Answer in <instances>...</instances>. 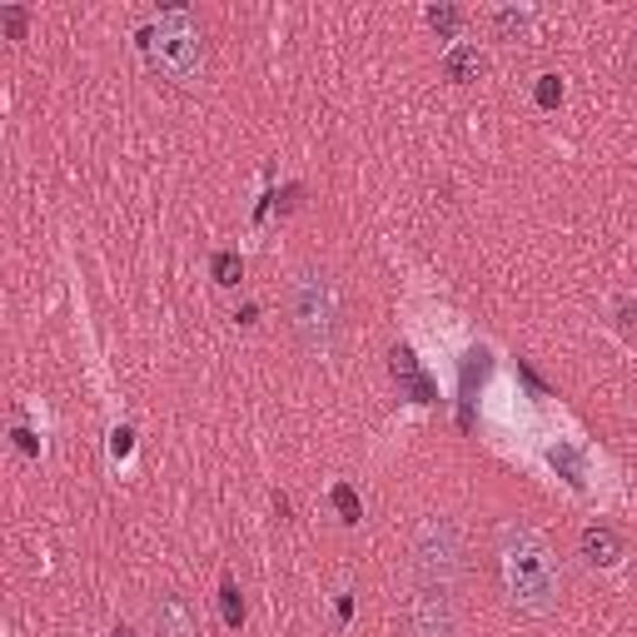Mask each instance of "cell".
Here are the masks:
<instances>
[{"label": "cell", "instance_id": "1", "mask_svg": "<svg viewBox=\"0 0 637 637\" xmlns=\"http://www.w3.org/2000/svg\"><path fill=\"white\" fill-rule=\"evenodd\" d=\"M498 573H503V592L508 602L528 617H548L558 613L563 602V578H558V563H553V548L528 528V523L508 519L498 523Z\"/></svg>", "mask_w": 637, "mask_h": 637}, {"label": "cell", "instance_id": "2", "mask_svg": "<svg viewBox=\"0 0 637 637\" xmlns=\"http://www.w3.org/2000/svg\"><path fill=\"white\" fill-rule=\"evenodd\" d=\"M284 324L304 354H329L344 334V284L324 264H299L284 279Z\"/></svg>", "mask_w": 637, "mask_h": 637}, {"label": "cell", "instance_id": "3", "mask_svg": "<svg viewBox=\"0 0 637 637\" xmlns=\"http://www.w3.org/2000/svg\"><path fill=\"white\" fill-rule=\"evenodd\" d=\"M140 50L150 60V71L165 75V80L175 85L204 80V30L189 11H165L154 25H145Z\"/></svg>", "mask_w": 637, "mask_h": 637}, {"label": "cell", "instance_id": "4", "mask_svg": "<svg viewBox=\"0 0 637 637\" xmlns=\"http://www.w3.org/2000/svg\"><path fill=\"white\" fill-rule=\"evenodd\" d=\"M413 578L419 588L434 592H459L469 578V544H463V528L453 519H424L413 533Z\"/></svg>", "mask_w": 637, "mask_h": 637}, {"label": "cell", "instance_id": "5", "mask_svg": "<svg viewBox=\"0 0 637 637\" xmlns=\"http://www.w3.org/2000/svg\"><path fill=\"white\" fill-rule=\"evenodd\" d=\"M409 637H459V617H453V592L419 588L409 598Z\"/></svg>", "mask_w": 637, "mask_h": 637}, {"label": "cell", "instance_id": "6", "mask_svg": "<svg viewBox=\"0 0 637 637\" xmlns=\"http://www.w3.org/2000/svg\"><path fill=\"white\" fill-rule=\"evenodd\" d=\"M389 374H394V384H399L413 403H434L438 399L434 378L424 374V364H419V354H413L409 344H394V349H389Z\"/></svg>", "mask_w": 637, "mask_h": 637}, {"label": "cell", "instance_id": "7", "mask_svg": "<svg viewBox=\"0 0 637 637\" xmlns=\"http://www.w3.org/2000/svg\"><path fill=\"white\" fill-rule=\"evenodd\" d=\"M154 637H204L200 617H195V608H189V598L165 592V598L154 602Z\"/></svg>", "mask_w": 637, "mask_h": 637}, {"label": "cell", "instance_id": "8", "mask_svg": "<svg viewBox=\"0 0 637 637\" xmlns=\"http://www.w3.org/2000/svg\"><path fill=\"white\" fill-rule=\"evenodd\" d=\"M578 548H583V558H588L592 567H617L627 558V538L617 528H608V523H588L583 538H578Z\"/></svg>", "mask_w": 637, "mask_h": 637}, {"label": "cell", "instance_id": "9", "mask_svg": "<svg viewBox=\"0 0 637 637\" xmlns=\"http://www.w3.org/2000/svg\"><path fill=\"white\" fill-rule=\"evenodd\" d=\"M488 71V55L478 46H469V40H459V46H449V55H444V80L453 85H469L478 80V75Z\"/></svg>", "mask_w": 637, "mask_h": 637}, {"label": "cell", "instance_id": "10", "mask_svg": "<svg viewBox=\"0 0 637 637\" xmlns=\"http://www.w3.org/2000/svg\"><path fill=\"white\" fill-rule=\"evenodd\" d=\"M488 25H494L503 40H523L528 36V25H533V11H513V5H503V11L488 15Z\"/></svg>", "mask_w": 637, "mask_h": 637}, {"label": "cell", "instance_id": "11", "mask_svg": "<svg viewBox=\"0 0 637 637\" xmlns=\"http://www.w3.org/2000/svg\"><path fill=\"white\" fill-rule=\"evenodd\" d=\"M488 374V349H469L463 354V419H469V403H473V384Z\"/></svg>", "mask_w": 637, "mask_h": 637}, {"label": "cell", "instance_id": "12", "mask_svg": "<svg viewBox=\"0 0 637 637\" xmlns=\"http://www.w3.org/2000/svg\"><path fill=\"white\" fill-rule=\"evenodd\" d=\"M210 274H214V284H225V289H235L239 279H245V260H239L235 249H220L210 260Z\"/></svg>", "mask_w": 637, "mask_h": 637}, {"label": "cell", "instance_id": "13", "mask_svg": "<svg viewBox=\"0 0 637 637\" xmlns=\"http://www.w3.org/2000/svg\"><path fill=\"white\" fill-rule=\"evenodd\" d=\"M220 613H225V627H245V598H239L235 578H220Z\"/></svg>", "mask_w": 637, "mask_h": 637}, {"label": "cell", "instance_id": "14", "mask_svg": "<svg viewBox=\"0 0 637 637\" xmlns=\"http://www.w3.org/2000/svg\"><path fill=\"white\" fill-rule=\"evenodd\" d=\"M424 21L434 25L444 40H453V36H459V25H463V11H459V5H428Z\"/></svg>", "mask_w": 637, "mask_h": 637}, {"label": "cell", "instance_id": "15", "mask_svg": "<svg viewBox=\"0 0 637 637\" xmlns=\"http://www.w3.org/2000/svg\"><path fill=\"white\" fill-rule=\"evenodd\" d=\"M329 503H334V513H339L344 523H359V519H364V503H359V494L349 484H334L329 488Z\"/></svg>", "mask_w": 637, "mask_h": 637}, {"label": "cell", "instance_id": "16", "mask_svg": "<svg viewBox=\"0 0 637 637\" xmlns=\"http://www.w3.org/2000/svg\"><path fill=\"white\" fill-rule=\"evenodd\" d=\"M533 100H538L544 110H558V105H563V80H558V75H538V85H533Z\"/></svg>", "mask_w": 637, "mask_h": 637}, {"label": "cell", "instance_id": "17", "mask_svg": "<svg viewBox=\"0 0 637 637\" xmlns=\"http://www.w3.org/2000/svg\"><path fill=\"white\" fill-rule=\"evenodd\" d=\"M613 318H617V329H623V339H633L637 344V299H617L613 304Z\"/></svg>", "mask_w": 637, "mask_h": 637}, {"label": "cell", "instance_id": "18", "mask_svg": "<svg viewBox=\"0 0 637 637\" xmlns=\"http://www.w3.org/2000/svg\"><path fill=\"white\" fill-rule=\"evenodd\" d=\"M0 21H5V36L11 40H25V30H30V11H25V5H5Z\"/></svg>", "mask_w": 637, "mask_h": 637}, {"label": "cell", "instance_id": "19", "mask_svg": "<svg viewBox=\"0 0 637 637\" xmlns=\"http://www.w3.org/2000/svg\"><path fill=\"white\" fill-rule=\"evenodd\" d=\"M548 463H553V469L563 463V469H567V478H573V488H583V459H578V453H567V449H548Z\"/></svg>", "mask_w": 637, "mask_h": 637}, {"label": "cell", "instance_id": "20", "mask_svg": "<svg viewBox=\"0 0 637 637\" xmlns=\"http://www.w3.org/2000/svg\"><path fill=\"white\" fill-rule=\"evenodd\" d=\"M274 204H279V214H295L304 204V185H284V195H274Z\"/></svg>", "mask_w": 637, "mask_h": 637}, {"label": "cell", "instance_id": "21", "mask_svg": "<svg viewBox=\"0 0 637 637\" xmlns=\"http://www.w3.org/2000/svg\"><path fill=\"white\" fill-rule=\"evenodd\" d=\"M130 449H135V428H115V434H110V453H115V459H130Z\"/></svg>", "mask_w": 637, "mask_h": 637}, {"label": "cell", "instance_id": "22", "mask_svg": "<svg viewBox=\"0 0 637 637\" xmlns=\"http://www.w3.org/2000/svg\"><path fill=\"white\" fill-rule=\"evenodd\" d=\"M15 449H21V453H30V459H36V453H40V444H36V434H30V428H15Z\"/></svg>", "mask_w": 637, "mask_h": 637}, {"label": "cell", "instance_id": "23", "mask_svg": "<svg viewBox=\"0 0 637 637\" xmlns=\"http://www.w3.org/2000/svg\"><path fill=\"white\" fill-rule=\"evenodd\" d=\"M633 80H637V30H633Z\"/></svg>", "mask_w": 637, "mask_h": 637}, {"label": "cell", "instance_id": "24", "mask_svg": "<svg viewBox=\"0 0 637 637\" xmlns=\"http://www.w3.org/2000/svg\"><path fill=\"white\" fill-rule=\"evenodd\" d=\"M115 637H135V633H130V627H115Z\"/></svg>", "mask_w": 637, "mask_h": 637}]
</instances>
